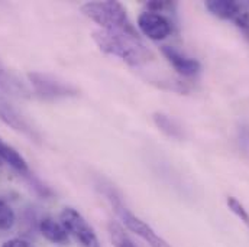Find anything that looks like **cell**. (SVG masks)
<instances>
[{
    "label": "cell",
    "mask_w": 249,
    "mask_h": 247,
    "mask_svg": "<svg viewBox=\"0 0 249 247\" xmlns=\"http://www.w3.org/2000/svg\"><path fill=\"white\" fill-rule=\"evenodd\" d=\"M161 51H162V55L168 60V62L174 66V69L178 74H181L184 77H191L200 71V62L181 54L176 48L164 45V47H161Z\"/></svg>",
    "instance_id": "ba28073f"
},
{
    "label": "cell",
    "mask_w": 249,
    "mask_h": 247,
    "mask_svg": "<svg viewBox=\"0 0 249 247\" xmlns=\"http://www.w3.org/2000/svg\"><path fill=\"white\" fill-rule=\"evenodd\" d=\"M170 6V1H158V0H151L146 3V7H148V12H155V13H160L161 10H164L165 7Z\"/></svg>",
    "instance_id": "ac0fdd59"
},
{
    "label": "cell",
    "mask_w": 249,
    "mask_h": 247,
    "mask_svg": "<svg viewBox=\"0 0 249 247\" xmlns=\"http://www.w3.org/2000/svg\"><path fill=\"white\" fill-rule=\"evenodd\" d=\"M139 31L152 41H162L171 33L170 20L155 12H143L138 17Z\"/></svg>",
    "instance_id": "8992f818"
},
{
    "label": "cell",
    "mask_w": 249,
    "mask_h": 247,
    "mask_svg": "<svg viewBox=\"0 0 249 247\" xmlns=\"http://www.w3.org/2000/svg\"><path fill=\"white\" fill-rule=\"evenodd\" d=\"M93 39L102 52L115 55L129 65L146 64L154 58V54L142 44L141 39L132 38L122 32L112 31H94Z\"/></svg>",
    "instance_id": "6da1fadb"
},
{
    "label": "cell",
    "mask_w": 249,
    "mask_h": 247,
    "mask_svg": "<svg viewBox=\"0 0 249 247\" xmlns=\"http://www.w3.org/2000/svg\"><path fill=\"white\" fill-rule=\"evenodd\" d=\"M0 90L15 97H29V88L0 60Z\"/></svg>",
    "instance_id": "9c48e42d"
},
{
    "label": "cell",
    "mask_w": 249,
    "mask_h": 247,
    "mask_svg": "<svg viewBox=\"0 0 249 247\" xmlns=\"http://www.w3.org/2000/svg\"><path fill=\"white\" fill-rule=\"evenodd\" d=\"M0 159H3L4 162H7L13 169H16L19 174L28 175L29 169H28V164L23 159V156L10 145L4 143L0 137Z\"/></svg>",
    "instance_id": "7c38bea8"
},
{
    "label": "cell",
    "mask_w": 249,
    "mask_h": 247,
    "mask_svg": "<svg viewBox=\"0 0 249 247\" xmlns=\"http://www.w3.org/2000/svg\"><path fill=\"white\" fill-rule=\"evenodd\" d=\"M228 207L231 208V211H232L233 214H236V215L241 218V221H244V223L249 227L248 211L245 210V207H244L235 197H229V198H228Z\"/></svg>",
    "instance_id": "2e32d148"
},
{
    "label": "cell",
    "mask_w": 249,
    "mask_h": 247,
    "mask_svg": "<svg viewBox=\"0 0 249 247\" xmlns=\"http://www.w3.org/2000/svg\"><path fill=\"white\" fill-rule=\"evenodd\" d=\"M116 210V213L121 215L122 221L124 223V226L132 231L135 233L136 236H139L142 240H145L148 243L149 247H171L161 236H158L151 226H148L145 221H142L139 217H136L135 214H132L126 207H124L122 204V199L112 204Z\"/></svg>",
    "instance_id": "5b68a950"
},
{
    "label": "cell",
    "mask_w": 249,
    "mask_h": 247,
    "mask_svg": "<svg viewBox=\"0 0 249 247\" xmlns=\"http://www.w3.org/2000/svg\"><path fill=\"white\" fill-rule=\"evenodd\" d=\"M0 120L7 126H10L13 130L28 136L29 139L38 142L39 140V134L38 132L28 123V120L6 100L4 96L0 94Z\"/></svg>",
    "instance_id": "52a82bcc"
},
{
    "label": "cell",
    "mask_w": 249,
    "mask_h": 247,
    "mask_svg": "<svg viewBox=\"0 0 249 247\" xmlns=\"http://www.w3.org/2000/svg\"><path fill=\"white\" fill-rule=\"evenodd\" d=\"M235 25L236 28L245 35V38L249 41V12L248 10H242L236 17H235Z\"/></svg>",
    "instance_id": "e0dca14e"
},
{
    "label": "cell",
    "mask_w": 249,
    "mask_h": 247,
    "mask_svg": "<svg viewBox=\"0 0 249 247\" xmlns=\"http://www.w3.org/2000/svg\"><path fill=\"white\" fill-rule=\"evenodd\" d=\"M28 78L35 93L48 100L67 99V97H74L78 94V90L74 85L62 81L58 77H54L51 74L32 71L28 74Z\"/></svg>",
    "instance_id": "3957f363"
},
{
    "label": "cell",
    "mask_w": 249,
    "mask_h": 247,
    "mask_svg": "<svg viewBox=\"0 0 249 247\" xmlns=\"http://www.w3.org/2000/svg\"><path fill=\"white\" fill-rule=\"evenodd\" d=\"M81 10L87 17L99 23L105 31L122 32L132 38L141 39L138 31L132 25L130 19L127 17L124 4L119 1H112V0L89 1L81 6Z\"/></svg>",
    "instance_id": "7a4b0ae2"
},
{
    "label": "cell",
    "mask_w": 249,
    "mask_h": 247,
    "mask_svg": "<svg viewBox=\"0 0 249 247\" xmlns=\"http://www.w3.org/2000/svg\"><path fill=\"white\" fill-rule=\"evenodd\" d=\"M207 10L219 19L235 20V17L244 10L238 1L233 0H209L206 1Z\"/></svg>",
    "instance_id": "8fae6325"
},
{
    "label": "cell",
    "mask_w": 249,
    "mask_h": 247,
    "mask_svg": "<svg viewBox=\"0 0 249 247\" xmlns=\"http://www.w3.org/2000/svg\"><path fill=\"white\" fill-rule=\"evenodd\" d=\"M0 161H1V159H0Z\"/></svg>",
    "instance_id": "ffe728a7"
},
{
    "label": "cell",
    "mask_w": 249,
    "mask_h": 247,
    "mask_svg": "<svg viewBox=\"0 0 249 247\" xmlns=\"http://www.w3.org/2000/svg\"><path fill=\"white\" fill-rule=\"evenodd\" d=\"M39 231L51 243H55V245H68L70 243V234L67 233L64 226L50 217L42 218L39 221Z\"/></svg>",
    "instance_id": "30bf717a"
},
{
    "label": "cell",
    "mask_w": 249,
    "mask_h": 247,
    "mask_svg": "<svg viewBox=\"0 0 249 247\" xmlns=\"http://www.w3.org/2000/svg\"><path fill=\"white\" fill-rule=\"evenodd\" d=\"M107 231L110 236V240L115 247H138L135 242L127 236L124 229L116 221H109L107 224Z\"/></svg>",
    "instance_id": "5bb4252c"
},
{
    "label": "cell",
    "mask_w": 249,
    "mask_h": 247,
    "mask_svg": "<svg viewBox=\"0 0 249 247\" xmlns=\"http://www.w3.org/2000/svg\"><path fill=\"white\" fill-rule=\"evenodd\" d=\"M154 123L157 124V127L167 134L168 137L173 139H183V129L180 127V124L177 123L174 119H171L170 116L164 115V113H154Z\"/></svg>",
    "instance_id": "4fadbf2b"
},
{
    "label": "cell",
    "mask_w": 249,
    "mask_h": 247,
    "mask_svg": "<svg viewBox=\"0 0 249 247\" xmlns=\"http://www.w3.org/2000/svg\"><path fill=\"white\" fill-rule=\"evenodd\" d=\"M1 247H32V245L23 239H12V240H7Z\"/></svg>",
    "instance_id": "d6986e66"
},
{
    "label": "cell",
    "mask_w": 249,
    "mask_h": 247,
    "mask_svg": "<svg viewBox=\"0 0 249 247\" xmlns=\"http://www.w3.org/2000/svg\"><path fill=\"white\" fill-rule=\"evenodd\" d=\"M61 224L67 233L74 237L83 247H100L99 239L93 227L86 221V218L74 208L67 207L61 211Z\"/></svg>",
    "instance_id": "277c9868"
},
{
    "label": "cell",
    "mask_w": 249,
    "mask_h": 247,
    "mask_svg": "<svg viewBox=\"0 0 249 247\" xmlns=\"http://www.w3.org/2000/svg\"><path fill=\"white\" fill-rule=\"evenodd\" d=\"M16 215L12 207L0 199V230H10L15 226Z\"/></svg>",
    "instance_id": "9a60e30c"
}]
</instances>
